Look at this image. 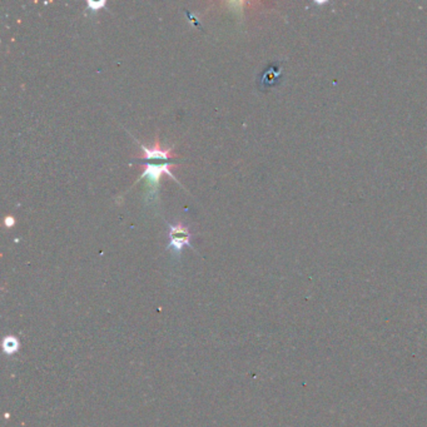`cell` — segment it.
I'll return each instance as SVG.
<instances>
[{
	"label": "cell",
	"mask_w": 427,
	"mask_h": 427,
	"mask_svg": "<svg viewBox=\"0 0 427 427\" xmlns=\"http://www.w3.org/2000/svg\"><path fill=\"white\" fill-rule=\"evenodd\" d=\"M144 163H145L144 172L140 174V177L138 181L147 178V184H148V187H149V197L150 198L154 197V195L157 194V192H158L159 181H161L162 174H164V173L168 174L169 177L173 178V181H177V178L174 177L173 174H172V172H171V168L173 166H176V164L169 163V162H161V163H156V162H153V161H144Z\"/></svg>",
	"instance_id": "6da1fadb"
},
{
	"label": "cell",
	"mask_w": 427,
	"mask_h": 427,
	"mask_svg": "<svg viewBox=\"0 0 427 427\" xmlns=\"http://www.w3.org/2000/svg\"><path fill=\"white\" fill-rule=\"evenodd\" d=\"M169 247L173 248L174 250L181 252L184 245H189L190 247V235L188 227H185L184 224L177 223L171 224L169 226Z\"/></svg>",
	"instance_id": "7a4b0ae2"
},
{
	"label": "cell",
	"mask_w": 427,
	"mask_h": 427,
	"mask_svg": "<svg viewBox=\"0 0 427 427\" xmlns=\"http://www.w3.org/2000/svg\"><path fill=\"white\" fill-rule=\"evenodd\" d=\"M140 148H142L143 152H144V157L142 158L143 161L168 162L169 158L176 157L172 153V148H166V149H164V148L161 147L158 140H157L153 148H147L143 144H140Z\"/></svg>",
	"instance_id": "3957f363"
},
{
	"label": "cell",
	"mask_w": 427,
	"mask_h": 427,
	"mask_svg": "<svg viewBox=\"0 0 427 427\" xmlns=\"http://www.w3.org/2000/svg\"><path fill=\"white\" fill-rule=\"evenodd\" d=\"M281 73H282V69H281L280 63H273L263 71L261 77H259L258 85L261 89H267V88L272 87L276 83L278 82L281 77Z\"/></svg>",
	"instance_id": "277c9868"
},
{
	"label": "cell",
	"mask_w": 427,
	"mask_h": 427,
	"mask_svg": "<svg viewBox=\"0 0 427 427\" xmlns=\"http://www.w3.org/2000/svg\"><path fill=\"white\" fill-rule=\"evenodd\" d=\"M87 4H88V8L93 11H98L106 6V1H103V0H102V1H92V0H89Z\"/></svg>",
	"instance_id": "5b68a950"
},
{
	"label": "cell",
	"mask_w": 427,
	"mask_h": 427,
	"mask_svg": "<svg viewBox=\"0 0 427 427\" xmlns=\"http://www.w3.org/2000/svg\"><path fill=\"white\" fill-rule=\"evenodd\" d=\"M14 223H15V219H14V217L8 216L5 217V219H4V224H5V227H13Z\"/></svg>",
	"instance_id": "8992f818"
}]
</instances>
